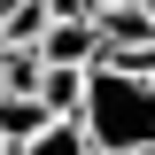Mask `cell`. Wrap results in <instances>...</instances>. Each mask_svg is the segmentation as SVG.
<instances>
[{"instance_id": "1", "label": "cell", "mask_w": 155, "mask_h": 155, "mask_svg": "<svg viewBox=\"0 0 155 155\" xmlns=\"http://www.w3.org/2000/svg\"><path fill=\"white\" fill-rule=\"evenodd\" d=\"M78 124L93 140V155H155V78L132 70H85V101Z\"/></svg>"}, {"instance_id": "2", "label": "cell", "mask_w": 155, "mask_h": 155, "mask_svg": "<svg viewBox=\"0 0 155 155\" xmlns=\"http://www.w3.org/2000/svg\"><path fill=\"white\" fill-rule=\"evenodd\" d=\"M31 54H39V62H78V70H93V62H101V31H93V16L54 8V16H47V31L31 39Z\"/></svg>"}, {"instance_id": "3", "label": "cell", "mask_w": 155, "mask_h": 155, "mask_svg": "<svg viewBox=\"0 0 155 155\" xmlns=\"http://www.w3.org/2000/svg\"><path fill=\"white\" fill-rule=\"evenodd\" d=\"M93 31H101V47H155V8H140V0H101Z\"/></svg>"}, {"instance_id": "4", "label": "cell", "mask_w": 155, "mask_h": 155, "mask_svg": "<svg viewBox=\"0 0 155 155\" xmlns=\"http://www.w3.org/2000/svg\"><path fill=\"white\" fill-rule=\"evenodd\" d=\"M31 93H39L47 116H78V101H85V70H78V62H39Z\"/></svg>"}, {"instance_id": "5", "label": "cell", "mask_w": 155, "mask_h": 155, "mask_svg": "<svg viewBox=\"0 0 155 155\" xmlns=\"http://www.w3.org/2000/svg\"><path fill=\"white\" fill-rule=\"evenodd\" d=\"M16 155H93V140H85V124H78V116H47Z\"/></svg>"}, {"instance_id": "6", "label": "cell", "mask_w": 155, "mask_h": 155, "mask_svg": "<svg viewBox=\"0 0 155 155\" xmlns=\"http://www.w3.org/2000/svg\"><path fill=\"white\" fill-rule=\"evenodd\" d=\"M47 124V109H39V93H16V85H0V140L8 147H23V140Z\"/></svg>"}, {"instance_id": "7", "label": "cell", "mask_w": 155, "mask_h": 155, "mask_svg": "<svg viewBox=\"0 0 155 155\" xmlns=\"http://www.w3.org/2000/svg\"><path fill=\"white\" fill-rule=\"evenodd\" d=\"M0 155H16V147H0Z\"/></svg>"}]
</instances>
